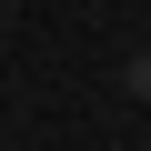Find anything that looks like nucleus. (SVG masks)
<instances>
[{
	"label": "nucleus",
	"instance_id": "1",
	"mask_svg": "<svg viewBox=\"0 0 151 151\" xmlns=\"http://www.w3.org/2000/svg\"><path fill=\"white\" fill-rule=\"evenodd\" d=\"M121 91H131V101H151V40H141V50L121 60Z\"/></svg>",
	"mask_w": 151,
	"mask_h": 151
},
{
	"label": "nucleus",
	"instance_id": "2",
	"mask_svg": "<svg viewBox=\"0 0 151 151\" xmlns=\"http://www.w3.org/2000/svg\"><path fill=\"white\" fill-rule=\"evenodd\" d=\"M141 151H151V141H141Z\"/></svg>",
	"mask_w": 151,
	"mask_h": 151
}]
</instances>
